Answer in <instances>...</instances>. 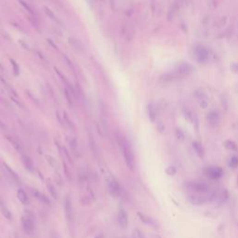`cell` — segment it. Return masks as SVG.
<instances>
[{
    "instance_id": "obj_9",
    "label": "cell",
    "mask_w": 238,
    "mask_h": 238,
    "mask_svg": "<svg viewBox=\"0 0 238 238\" xmlns=\"http://www.w3.org/2000/svg\"><path fill=\"white\" fill-rule=\"evenodd\" d=\"M31 193H32L37 200L41 201L42 203H45V204H50V200H49V198H48L46 195H44L43 193H41L40 192H38L37 190H34V189L31 190Z\"/></svg>"
},
{
    "instance_id": "obj_21",
    "label": "cell",
    "mask_w": 238,
    "mask_h": 238,
    "mask_svg": "<svg viewBox=\"0 0 238 238\" xmlns=\"http://www.w3.org/2000/svg\"><path fill=\"white\" fill-rule=\"evenodd\" d=\"M48 189L50 190V193H51V195H52L54 198H57V193H56V190H55V188H54V186L52 184H48Z\"/></svg>"
},
{
    "instance_id": "obj_16",
    "label": "cell",
    "mask_w": 238,
    "mask_h": 238,
    "mask_svg": "<svg viewBox=\"0 0 238 238\" xmlns=\"http://www.w3.org/2000/svg\"><path fill=\"white\" fill-rule=\"evenodd\" d=\"M44 10H45V12H46V14L50 17V18H51L52 20H54L56 23H58L59 24H61V21L59 20V19H57V17H55V15L53 14V12L50 10V9H49L47 7H44Z\"/></svg>"
},
{
    "instance_id": "obj_20",
    "label": "cell",
    "mask_w": 238,
    "mask_h": 238,
    "mask_svg": "<svg viewBox=\"0 0 238 238\" xmlns=\"http://www.w3.org/2000/svg\"><path fill=\"white\" fill-rule=\"evenodd\" d=\"M224 144H225V146H226L227 148H229V149H231V150H236V149H237V148H236V145H235L233 141L228 140V141H225Z\"/></svg>"
},
{
    "instance_id": "obj_25",
    "label": "cell",
    "mask_w": 238,
    "mask_h": 238,
    "mask_svg": "<svg viewBox=\"0 0 238 238\" xmlns=\"http://www.w3.org/2000/svg\"><path fill=\"white\" fill-rule=\"evenodd\" d=\"M21 3H22V4H23V5H24V7H25V8H27V10H28V11H29V12H30V13H33V11H32V9H31V8H29V6H28V5H27V4H25V3H24V1H21Z\"/></svg>"
},
{
    "instance_id": "obj_1",
    "label": "cell",
    "mask_w": 238,
    "mask_h": 238,
    "mask_svg": "<svg viewBox=\"0 0 238 238\" xmlns=\"http://www.w3.org/2000/svg\"><path fill=\"white\" fill-rule=\"evenodd\" d=\"M120 147H121L122 154L124 156V158H125V161H126L128 167L130 169H133L134 166H135V160H134V155H133L131 146L130 145V143L127 140L122 139L120 140Z\"/></svg>"
},
{
    "instance_id": "obj_6",
    "label": "cell",
    "mask_w": 238,
    "mask_h": 238,
    "mask_svg": "<svg viewBox=\"0 0 238 238\" xmlns=\"http://www.w3.org/2000/svg\"><path fill=\"white\" fill-rule=\"evenodd\" d=\"M68 42L71 44V46L79 53H83L85 51V48H84V45L81 43V41L77 39L76 37H69L68 38Z\"/></svg>"
},
{
    "instance_id": "obj_18",
    "label": "cell",
    "mask_w": 238,
    "mask_h": 238,
    "mask_svg": "<svg viewBox=\"0 0 238 238\" xmlns=\"http://www.w3.org/2000/svg\"><path fill=\"white\" fill-rule=\"evenodd\" d=\"M132 238H144V236L140 230L135 229L132 231Z\"/></svg>"
},
{
    "instance_id": "obj_2",
    "label": "cell",
    "mask_w": 238,
    "mask_h": 238,
    "mask_svg": "<svg viewBox=\"0 0 238 238\" xmlns=\"http://www.w3.org/2000/svg\"><path fill=\"white\" fill-rule=\"evenodd\" d=\"M22 225L24 232L28 235H31L34 230V223L33 221V218L30 214H25L22 217Z\"/></svg>"
},
{
    "instance_id": "obj_22",
    "label": "cell",
    "mask_w": 238,
    "mask_h": 238,
    "mask_svg": "<svg viewBox=\"0 0 238 238\" xmlns=\"http://www.w3.org/2000/svg\"><path fill=\"white\" fill-rule=\"evenodd\" d=\"M10 62H11L12 65H13V71H14L15 76H18V75L20 74V71H19V67H18L17 63H16L13 60H10Z\"/></svg>"
},
{
    "instance_id": "obj_23",
    "label": "cell",
    "mask_w": 238,
    "mask_h": 238,
    "mask_svg": "<svg viewBox=\"0 0 238 238\" xmlns=\"http://www.w3.org/2000/svg\"><path fill=\"white\" fill-rule=\"evenodd\" d=\"M230 166L231 167H237L238 166V158L237 157H233V158L231 159V161H230Z\"/></svg>"
},
{
    "instance_id": "obj_26",
    "label": "cell",
    "mask_w": 238,
    "mask_h": 238,
    "mask_svg": "<svg viewBox=\"0 0 238 238\" xmlns=\"http://www.w3.org/2000/svg\"><path fill=\"white\" fill-rule=\"evenodd\" d=\"M95 238H103V235H97Z\"/></svg>"
},
{
    "instance_id": "obj_15",
    "label": "cell",
    "mask_w": 238,
    "mask_h": 238,
    "mask_svg": "<svg viewBox=\"0 0 238 238\" xmlns=\"http://www.w3.org/2000/svg\"><path fill=\"white\" fill-rule=\"evenodd\" d=\"M22 160H23V163L25 167V168L28 169L29 171H32L33 170V163H32V160L29 158L27 156H22Z\"/></svg>"
},
{
    "instance_id": "obj_4",
    "label": "cell",
    "mask_w": 238,
    "mask_h": 238,
    "mask_svg": "<svg viewBox=\"0 0 238 238\" xmlns=\"http://www.w3.org/2000/svg\"><path fill=\"white\" fill-rule=\"evenodd\" d=\"M64 210H65V215L68 219V221H73L74 220V212H73V206L71 200L67 197L64 202Z\"/></svg>"
},
{
    "instance_id": "obj_3",
    "label": "cell",
    "mask_w": 238,
    "mask_h": 238,
    "mask_svg": "<svg viewBox=\"0 0 238 238\" xmlns=\"http://www.w3.org/2000/svg\"><path fill=\"white\" fill-rule=\"evenodd\" d=\"M107 185H108L110 193L114 196H119L121 194V193H122L121 187L119 185V183L117 182V181L115 179H114L113 177L107 178Z\"/></svg>"
},
{
    "instance_id": "obj_10",
    "label": "cell",
    "mask_w": 238,
    "mask_h": 238,
    "mask_svg": "<svg viewBox=\"0 0 238 238\" xmlns=\"http://www.w3.org/2000/svg\"><path fill=\"white\" fill-rule=\"evenodd\" d=\"M189 186L191 187V189H193L196 192H202V193L207 192L209 189L208 185H206L203 182H192V183H190Z\"/></svg>"
},
{
    "instance_id": "obj_13",
    "label": "cell",
    "mask_w": 238,
    "mask_h": 238,
    "mask_svg": "<svg viewBox=\"0 0 238 238\" xmlns=\"http://www.w3.org/2000/svg\"><path fill=\"white\" fill-rule=\"evenodd\" d=\"M17 197L19 199V201L24 205H26L28 203V197H27L26 193L23 190V189H19L17 192Z\"/></svg>"
},
{
    "instance_id": "obj_14",
    "label": "cell",
    "mask_w": 238,
    "mask_h": 238,
    "mask_svg": "<svg viewBox=\"0 0 238 238\" xmlns=\"http://www.w3.org/2000/svg\"><path fill=\"white\" fill-rule=\"evenodd\" d=\"M193 148L194 149V151H195V153L200 156V157H203L204 156V148L202 147V145L199 143V142H197V141H193Z\"/></svg>"
},
{
    "instance_id": "obj_8",
    "label": "cell",
    "mask_w": 238,
    "mask_h": 238,
    "mask_svg": "<svg viewBox=\"0 0 238 238\" xmlns=\"http://www.w3.org/2000/svg\"><path fill=\"white\" fill-rule=\"evenodd\" d=\"M208 175L212 179H219L222 175V170H221V168L217 167H209L208 169Z\"/></svg>"
},
{
    "instance_id": "obj_24",
    "label": "cell",
    "mask_w": 238,
    "mask_h": 238,
    "mask_svg": "<svg viewBox=\"0 0 238 238\" xmlns=\"http://www.w3.org/2000/svg\"><path fill=\"white\" fill-rule=\"evenodd\" d=\"M138 215L140 217V219H147L146 217H144V216L141 215L140 213H138ZM142 221H144V222H146V223H151V220H150V219H149V220H148V219H142Z\"/></svg>"
},
{
    "instance_id": "obj_7",
    "label": "cell",
    "mask_w": 238,
    "mask_h": 238,
    "mask_svg": "<svg viewBox=\"0 0 238 238\" xmlns=\"http://www.w3.org/2000/svg\"><path fill=\"white\" fill-rule=\"evenodd\" d=\"M189 201L193 204V205H196V206H199V205H203L207 202L206 198L204 196H201V195H195V194H190L189 197H188Z\"/></svg>"
},
{
    "instance_id": "obj_5",
    "label": "cell",
    "mask_w": 238,
    "mask_h": 238,
    "mask_svg": "<svg viewBox=\"0 0 238 238\" xmlns=\"http://www.w3.org/2000/svg\"><path fill=\"white\" fill-rule=\"evenodd\" d=\"M118 223L120 225L121 228L126 229L129 225V218H128V214L127 212L125 211L124 209H121L120 211L118 212Z\"/></svg>"
},
{
    "instance_id": "obj_11",
    "label": "cell",
    "mask_w": 238,
    "mask_h": 238,
    "mask_svg": "<svg viewBox=\"0 0 238 238\" xmlns=\"http://www.w3.org/2000/svg\"><path fill=\"white\" fill-rule=\"evenodd\" d=\"M0 210H1V212H2L3 216H4L7 219L10 220V219H12L11 212H10V210H9L8 209V207L6 206V204H5L4 202H2V201H0Z\"/></svg>"
},
{
    "instance_id": "obj_19",
    "label": "cell",
    "mask_w": 238,
    "mask_h": 238,
    "mask_svg": "<svg viewBox=\"0 0 238 238\" xmlns=\"http://www.w3.org/2000/svg\"><path fill=\"white\" fill-rule=\"evenodd\" d=\"M167 173L168 174V175H170V176H173V175H175L176 174V172H177V170H176V167H173V166H170V167H168L167 168Z\"/></svg>"
},
{
    "instance_id": "obj_17",
    "label": "cell",
    "mask_w": 238,
    "mask_h": 238,
    "mask_svg": "<svg viewBox=\"0 0 238 238\" xmlns=\"http://www.w3.org/2000/svg\"><path fill=\"white\" fill-rule=\"evenodd\" d=\"M148 114H149V117H150L151 121L154 122L156 120V112H155V109L152 105L148 107Z\"/></svg>"
},
{
    "instance_id": "obj_12",
    "label": "cell",
    "mask_w": 238,
    "mask_h": 238,
    "mask_svg": "<svg viewBox=\"0 0 238 238\" xmlns=\"http://www.w3.org/2000/svg\"><path fill=\"white\" fill-rule=\"evenodd\" d=\"M4 168H5V170H6V172L8 174V176L10 177V179L13 181V182H20V179L18 178V176H17V174L7 165V164H4Z\"/></svg>"
}]
</instances>
